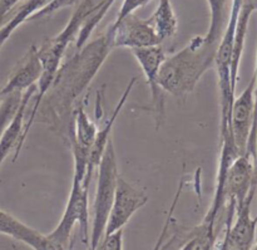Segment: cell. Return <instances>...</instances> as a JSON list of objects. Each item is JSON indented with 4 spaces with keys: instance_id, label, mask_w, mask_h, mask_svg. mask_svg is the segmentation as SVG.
<instances>
[{
    "instance_id": "obj_1",
    "label": "cell",
    "mask_w": 257,
    "mask_h": 250,
    "mask_svg": "<svg viewBox=\"0 0 257 250\" xmlns=\"http://www.w3.org/2000/svg\"><path fill=\"white\" fill-rule=\"evenodd\" d=\"M112 49L109 34L104 33L97 39L85 43L62 63L37 116L44 117L47 123L63 132L67 123L73 120V110L78 98L94 79Z\"/></svg>"
},
{
    "instance_id": "obj_2",
    "label": "cell",
    "mask_w": 257,
    "mask_h": 250,
    "mask_svg": "<svg viewBox=\"0 0 257 250\" xmlns=\"http://www.w3.org/2000/svg\"><path fill=\"white\" fill-rule=\"evenodd\" d=\"M217 48L208 43L205 35H195L187 45L162 63L158 73L161 90L176 98L192 93L202 75L215 65Z\"/></svg>"
},
{
    "instance_id": "obj_3",
    "label": "cell",
    "mask_w": 257,
    "mask_h": 250,
    "mask_svg": "<svg viewBox=\"0 0 257 250\" xmlns=\"http://www.w3.org/2000/svg\"><path fill=\"white\" fill-rule=\"evenodd\" d=\"M118 178H119V170H118L117 153L110 140L98 165L97 191H95L94 205H93V223L89 233L88 248L97 249L104 236L108 216L117 189Z\"/></svg>"
},
{
    "instance_id": "obj_4",
    "label": "cell",
    "mask_w": 257,
    "mask_h": 250,
    "mask_svg": "<svg viewBox=\"0 0 257 250\" xmlns=\"http://www.w3.org/2000/svg\"><path fill=\"white\" fill-rule=\"evenodd\" d=\"M88 189L83 186L82 179L73 176L72 189H70L69 198L60 221L57 228L49 234L47 238L59 245L70 248V235L74 229L75 224H78L82 233V240L85 245H89V231H88V223H89V209H88Z\"/></svg>"
},
{
    "instance_id": "obj_5",
    "label": "cell",
    "mask_w": 257,
    "mask_h": 250,
    "mask_svg": "<svg viewBox=\"0 0 257 250\" xmlns=\"http://www.w3.org/2000/svg\"><path fill=\"white\" fill-rule=\"evenodd\" d=\"M257 190L255 166L250 155L237 156L230 165L226 176V221H232L236 209L240 208L252 191Z\"/></svg>"
},
{
    "instance_id": "obj_6",
    "label": "cell",
    "mask_w": 257,
    "mask_h": 250,
    "mask_svg": "<svg viewBox=\"0 0 257 250\" xmlns=\"http://www.w3.org/2000/svg\"><path fill=\"white\" fill-rule=\"evenodd\" d=\"M107 33L112 40L113 48H130L132 50L162 44L148 19H142L135 13L115 20L108 28Z\"/></svg>"
},
{
    "instance_id": "obj_7",
    "label": "cell",
    "mask_w": 257,
    "mask_h": 250,
    "mask_svg": "<svg viewBox=\"0 0 257 250\" xmlns=\"http://www.w3.org/2000/svg\"><path fill=\"white\" fill-rule=\"evenodd\" d=\"M147 203V194L140 189L135 188L132 184L128 183L119 175L104 235L118 230H123V228L127 225L132 216Z\"/></svg>"
},
{
    "instance_id": "obj_8",
    "label": "cell",
    "mask_w": 257,
    "mask_h": 250,
    "mask_svg": "<svg viewBox=\"0 0 257 250\" xmlns=\"http://www.w3.org/2000/svg\"><path fill=\"white\" fill-rule=\"evenodd\" d=\"M255 85L256 77L253 74L243 92L238 97H235L231 108V133L238 156L246 155L247 152V143L253 122Z\"/></svg>"
},
{
    "instance_id": "obj_9",
    "label": "cell",
    "mask_w": 257,
    "mask_h": 250,
    "mask_svg": "<svg viewBox=\"0 0 257 250\" xmlns=\"http://www.w3.org/2000/svg\"><path fill=\"white\" fill-rule=\"evenodd\" d=\"M132 54L140 64L146 80L150 86L152 110L155 111L156 123L158 127L165 117V97H163V91L158 85V73H160L161 65L167 58L165 49L161 44L153 45V47L136 48V49H132Z\"/></svg>"
},
{
    "instance_id": "obj_10",
    "label": "cell",
    "mask_w": 257,
    "mask_h": 250,
    "mask_svg": "<svg viewBox=\"0 0 257 250\" xmlns=\"http://www.w3.org/2000/svg\"><path fill=\"white\" fill-rule=\"evenodd\" d=\"M256 191H252L245 203L236 209L235 223L226 226L225 236L221 244L227 250H251L255 244L257 216H251V204Z\"/></svg>"
},
{
    "instance_id": "obj_11",
    "label": "cell",
    "mask_w": 257,
    "mask_h": 250,
    "mask_svg": "<svg viewBox=\"0 0 257 250\" xmlns=\"http://www.w3.org/2000/svg\"><path fill=\"white\" fill-rule=\"evenodd\" d=\"M136 83H137V77L131 78V80L128 82L127 87H125L124 92L122 93L120 98L118 100V103L115 105L113 112L110 113V116L108 117V120L105 121L104 125H103L99 130H98L97 136H95L94 143H93V146L90 147L89 155H88L87 174H85V179H84V181H83V186H84L85 189H88V190H89L90 181H92L94 170L98 168V165H99L100 160H102L103 153H104L105 148H107V146H108V142L110 141V135H112L113 126H114L118 116H119L120 112H122L123 107H124L125 102H127L128 97H130L131 92H132V90H133V87H135Z\"/></svg>"
},
{
    "instance_id": "obj_12",
    "label": "cell",
    "mask_w": 257,
    "mask_h": 250,
    "mask_svg": "<svg viewBox=\"0 0 257 250\" xmlns=\"http://www.w3.org/2000/svg\"><path fill=\"white\" fill-rule=\"evenodd\" d=\"M43 73L42 60L38 53V45L32 44L24 57L13 69L8 82L0 88V95L5 96L14 92H25L33 86H37Z\"/></svg>"
},
{
    "instance_id": "obj_13",
    "label": "cell",
    "mask_w": 257,
    "mask_h": 250,
    "mask_svg": "<svg viewBox=\"0 0 257 250\" xmlns=\"http://www.w3.org/2000/svg\"><path fill=\"white\" fill-rule=\"evenodd\" d=\"M35 93H37V86H33L23 93L17 113L0 137V166L3 165L5 158L12 153V151H14L13 161H17L18 156L22 151V136L23 131H24L27 110L29 107V102L34 98Z\"/></svg>"
},
{
    "instance_id": "obj_14",
    "label": "cell",
    "mask_w": 257,
    "mask_h": 250,
    "mask_svg": "<svg viewBox=\"0 0 257 250\" xmlns=\"http://www.w3.org/2000/svg\"><path fill=\"white\" fill-rule=\"evenodd\" d=\"M0 234L22 241L33 250H68V248L49 240L47 235H43L42 233L3 210H0Z\"/></svg>"
},
{
    "instance_id": "obj_15",
    "label": "cell",
    "mask_w": 257,
    "mask_h": 250,
    "mask_svg": "<svg viewBox=\"0 0 257 250\" xmlns=\"http://www.w3.org/2000/svg\"><path fill=\"white\" fill-rule=\"evenodd\" d=\"M253 12H257V0H242L240 13H238L237 23H236L232 63H231V83H232V88L235 92L236 85H237L238 80V69H240L241 58H242L243 48H245L248 23H250Z\"/></svg>"
},
{
    "instance_id": "obj_16",
    "label": "cell",
    "mask_w": 257,
    "mask_h": 250,
    "mask_svg": "<svg viewBox=\"0 0 257 250\" xmlns=\"http://www.w3.org/2000/svg\"><path fill=\"white\" fill-rule=\"evenodd\" d=\"M105 2L107 0H79L72 18L67 23L64 29L53 38L68 49V45L77 37L80 28L84 25L87 20H89L90 18L94 17L99 12V9L105 4Z\"/></svg>"
},
{
    "instance_id": "obj_17",
    "label": "cell",
    "mask_w": 257,
    "mask_h": 250,
    "mask_svg": "<svg viewBox=\"0 0 257 250\" xmlns=\"http://www.w3.org/2000/svg\"><path fill=\"white\" fill-rule=\"evenodd\" d=\"M220 219L207 211L200 225L188 230L186 243L181 250H213L217 239V221Z\"/></svg>"
},
{
    "instance_id": "obj_18",
    "label": "cell",
    "mask_w": 257,
    "mask_h": 250,
    "mask_svg": "<svg viewBox=\"0 0 257 250\" xmlns=\"http://www.w3.org/2000/svg\"><path fill=\"white\" fill-rule=\"evenodd\" d=\"M73 122H74V126L70 127L69 141L89 151L94 143L98 128L87 115L82 103H77L73 110Z\"/></svg>"
},
{
    "instance_id": "obj_19",
    "label": "cell",
    "mask_w": 257,
    "mask_h": 250,
    "mask_svg": "<svg viewBox=\"0 0 257 250\" xmlns=\"http://www.w3.org/2000/svg\"><path fill=\"white\" fill-rule=\"evenodd\" d=\"M148 22L161 43L175 37L178 29V22L171 0H160V4L151 18H148Z\"/></svg>"
},
{
    "instance_id": "obj_20",
    "label": "cell",
    "mask_w": 257,
    "mask_h": 250,
    "mask_svg": "<svg viewBox=\"0 0 257 250\" xmlns=\"http://www.w3.org/2000/svg\"><path fill=\"white\" fill-rule=\"evenodd\" d=\"M207 4L210 7L211 19L205 39L211 44L218 45L227 27L231 5H228V0H207Z\"/></svg>"
},
{
    "instance_id": "obj_21",
    "label": "cell",
    "mask_w": 257,
    "mask_h": 250,
    "mask_svg": "<svg viewBox=\"0 0 257 250\" xmlns=\"http://www.w3.org/2000/svg\"><path fill=\"white\" fill-rule=\"evenodd\" d=\"M183 181H181L180 185H178L177 191H176L175 199H173L172 204H171V208L168 210L167 218H166L165 224L162 226V230H161L160 235H158L157 241H156L155 246L152 250H167L171 245L173 244L175 239L177 238V221L173 218V213H175V209L177 206L178 201H180V196L182 194L183 190Z\"/></svg>"
},
{
    "instance_id": "obj_22",
    "label": "cell",
    "mask_w": 257,
    "mask_h": 250,
    "mask_svg": "<svg viewBox=\"0 0 257 250\" xmlns=\"http://www.w3.org/2000/svg\"><path fill=\"white\" fill-rule=\"evenodd\" d=\"M24 93V92H23ZM23 93L14 92L2 96L0 100V137L19 108Z\"/></svg>"
},
{
    "instance_id": "obj_23",
    "label": "cell",
    "mask_w": 257,
    "mask_h": 250,
    "mask_svg": "<svg viewBox=\"0 0 257 250\" xmlns=\"http://www.w3.org/2000/svg\"><path fill=\"white\" fill-rule=\"evenodd\" d=\"M77 2L78 0H52V2L47 5V7L43 8L42 10H39L37 14L33 15V17L30 18L28 22H34V20L44 19V18H48V17H50V15H53L55 12H58V10L63 9V8L74 5Z\"/></svg>"
},
{
    "instance_id": "obj_24",
    "label": "cell",
    "mask_w": 257,
    "mask_h": 250,
    "mask_svg": "<svg viewBox=\"0 0 257 250\" xmlns=\"http://www.w3.org/2000/svg\"><path fill=\"white\" fill-rule=\"evenodd\" d=\"M98 250H123V230L103 236Z\"/></svg>"
},
{
    "instance_id": "obj_25",
    "label": "cell",
    "mask_w": 257,
    "mask_h": 250,
    "mask_svg": "<svg viewBox=\"0 0 257 250\" xmlns=\"http://www.w3.org/2000/svg\"><path fill=\"white\" fill-rule=\"evenodd\" d=\"M150 2L151 0H124L115 20H119L122 19V18H124L125 15L132 14V13H135L136 10L140 9V8L145 7V5L148 4Z\"/></svg>"
},
{
    "instance_id": "obj_26",
    "label": "cell",
    "mask_w": 257,
    "mask_h": 250,
    "mask_svg": "<svg viewBox=\"0 0 257 250\" xmlns=\"http://www.w3.org/2000/svg\"><path fill=\"white\" fill-rule=\"evenodd\" d=\"M24 0H0V28L7 23L8 15L14 12L15 8Z\"/></svg>"
},
{
    "instance_id": "obj_27",
    "label": "cell",
    "mask_w": 257,
    "mask_h": 250,
    "mask_svg": "<svg viewBox=\"0 0 257 250\" xmlns=\"http://www.w3.org/2000/svg\"><path fill=\"white\" fill-rule=\"evenodd\" d=\"M253 166H255V176L257 180V140H256V151H255V157H253Z\"/></svg>"
},
{
    "instance_id": "obj_28",
    "label": "cell",
    "mask_w": 257,
    "mask_h": 250,
    "mask_svg": "<svg viewBox=\"0 0 257 250\" xmlns=\"http://www.w3.org/2000/svg\"><path fill=\"white\" fill-rule=\"evenodd\" d=\"M218 250H227V249H226V246H225V245H222V244H221V245H220V249H218Z\"/></svg>"
},
{
    "instance_id": "obj_29",
    "label": "cell",
    "mask_w": 257,
    "mask_h": 250,
    "mask_svg": "<svg viewBox=\"0 0 257 250\" xmlns=\"http://www.w3.org/2000/svg\"><path fill=\"white\" fill-rule=\"evenodd\" d=\"M251 250H257V243H256V244H253L252 249H251Z\"/></svg>"
},
{
    "instance_id": "obj_30",
    "label": "cell",
    "mask_w": 257,
    "mask_h": 250,
    "mask_svg": "<svg viewBox=\"0 0 257 250\" xmlns=\"http://www.w3.org/2000/svg\"><path fill=\"white\" fill-rule=\"evenodd\" d=\"M88 250H94V249H90V248H88ZM95 250H98V248H97V249H95Z\"/></svg>"
},
{
    "instance_id": "obj_31",
    "label": "cell",
    "mask_w": 257,
    "mask_h": 250,
    "mask_svg": "<svg viewBox=\"0 0 257 250\" xmlns=\"http://www.w3.org/2000/svg\"><path fill=\"white\" fill-rule=\"evenodd\" d=\"M0 100H2V95H0Z\"/></svg>"
}]
</instances>
